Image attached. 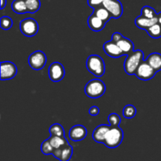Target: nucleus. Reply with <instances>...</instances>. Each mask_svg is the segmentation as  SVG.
I'll return each instance as SVG.
<instances>
[{
	"label": "nucleus",
	"instance_id": "nucleus-17",
	"mask_svg": "<svg viewBox=\"0 0 161 161\" xmlns=\"http://www.w3.org/2000/svg\"><path fill=\"white\" fill-rule=\"evenodd\" d=\"M148 64L156 71L161 70V54L159 53H153L149 55L146 60Z\"/></svg>",
	"mask_w": 161,
	"mask_h": 161
},
{
	"label": "nucleus",
	"instance_id": "nucleus-22",
	"mask_svg": "<svg viewBox=\"0 0 161 161\" xmlns=\"http://www.w3.org/2000/svg\"><path fill=\"white\" fill-rule=\"evenodd\" d=\"M25 3H26L28 12L30 14H35L40 9V0H25Z\"/></svg>",
	"mask_w": 161,
	"mask_h": 161
},
{
	"label": "nucleus",
	"instance_id": "nucleus-11",
	"mask_svg": "<svg viewBox=\"0 0 161 161\" xmlns=\"http://www.w3.org/2000/svg\"><path fill=\"white\" fill-rule=\"evenodd\" d=\"M73 149L69 143L58 149H55L53 152V156L60 161H69L72 158Z\"/></svg>",
	"mask_w": 161,
	"mask_h": 161
},
{
	"label": "nucleus",
	"instance_id": "nucleus-32",
	"mask_svg": "<svg viewBox=\"0 0 161 161\" xmlns=\"http://www.w3.org/2000/svg\"><path fill=\"white\" fill-rule=\"evenodd\" d=\"M99 112H100V109L97 106H92L91 108L89 109V114L91 116H95L99 114Z\"/></svg>",
	"mask_w": 161,
	"mask_h": 161
},
{
	"label": "nucleus",
	"instance_id": "nucleus-1",
	"mask_svg": "<svg viewBox=\"0 0 161 161\" xmlns=\"http://www.w3.org/2000/svg\"><path fill=\"white\" fill-rule=\"evenodd\" d=\"M144 53L141 50H134L132 53L127 55L124 64V71L129 75H135L138 66L143 61Z\"/></svg>",
	"mask_w": 161,
	"mask_h": 161
},
{
	"label": "nucleus",
	"instance_id": "nucleus-7",
	"mask_svg": "<svg viewBox=\"0 0 161 161\" xmlns=\"http://www.w3.org/2000/svg\"><path fill=\"white\" fill-rule=\"evenodd\" d=\"M156 71L149 65L146 61H143L138 66L135 75L137 78L143 81H148L155 76Z\"/></svg>",
	"mask_w": 161,
	"mask_h": 161
},
{
	"label": "nucleus",
	"instance_id": "nucleus-26",
	"mask_svg": "<svg viewBox=\"0 0 161 161\" xmlns=\"http://www.w3.org/2000/svg\"><path fill=\"white\" fill-rule=\"evenodd\" d=\"M141 15L147 18H154L157 17V14L155 9L149 6H143L141 10Z\"/></svg>",
	"mask_w": 161,
	"mask_h": 161
},
{
	"label": "nucleus",
	"instance_id": "nucleus-34",
	"mask_svg": "<svg viewBox=\"0 0 161 161\" xmlns=\"http://www.w3.org/2000/svg\"><path fill=\"white\" fill-rule=\"evenodd\" d=\"M157 18H158V23L161 25V12L157 14Z\"/></svg>",
	"mask_w": 161,
	"mask_h": 161
},
{
	"label": "nucleus",
	"instance_id": "nucleus-18",
	"mask_svg": "<svg viewBox=\"0 0 161 161\" xmlns=\"http://www.w3.org/2000/svg\"><path fill=\"white\" fill-rule=\"evenodd\" d=\"M117 44L124 55H128L129 53H132L135 50H134L135 46H134L133 42L127 38L124 37L117 42Z\"/></svg>",
	"mask_w": 161,
	"mask_h": 161
},
{
	"label": "nucleus",
	"instance_id": "nucleus-16",
	"mask_svg": "<svg viewBox=\"0 0 161 161\" xmlns=\"http://www.w3.org/2000/svg\"><path fill=\"white\" fill-rule=\"evenodd\" d=\"M135 23L138 28H141V29L147 30L151 26L158 23V18H157V17H154V18H147V17L140 15L139 17L135 19Z\"/></svg>",
	"mask_w": 161,
	"mask_h": 161
},
{
	"label": "nucleus",
	"instance_id": "nucleus-30",
	"mask_svg": "<svg viewBox=\"0 0 161 161\" xmlns=\"http://www.w3.org/2000/svg\"><path fill=\"white\" fill-rule=\"evenodd\" d=\"M104 1L105 0H87V4L94 9L99 6H102Z\"/></svg>",
	"mask_w": 161,
	"mask_h": 161
},
{
	"label": "nucleus",
	"instance_id": "nucleus-25",
	"mask_svg": "<svg viewBox=\"0 0 161 161\" xmlns=\"http://www.w3.org/2000/svg\"><path fill=\"white\" fill-rule=\"evenodd\" d=\"M137 113V109L134 105H126L123 110V116L127 119H132L135 116Z\"/></svg>",
	"mask_w": 161,
	"mask_h": 161
},
{
	"label": "nucleus",
	"instance_id": "nucleus-6",
	"mask_svg": "<svg viewBox=\"0 0 161 161\" xmlns=\"http://www.w3.org/2000/svg\"><path fill=\"white\" fill-rule=\"evenodd\" d=\"M28 64L30 67L36 71L41 70L47 64V56L41 50H37L31 53L28 58Z\"/></svg>",
	"mask_w": 161,
	"mask_h": 161
},
{
	"label": "nucleus",
	"instance_id": "nucleus-27",
	"mask_svg": "<svg viewBox=\"0 0 161 161\" xmlns=\"http://www.w3.org/2000/svg\"><path fill=\"white\" fill-rule=\"evenodd\" d=\"M13 24L14 22H13L12 19L8 16H3L0 19V26L3 30H6V31L9 30L13 26Z\"/></svg>",
	"mask_w": 161,
	"mask_h": 161
},
{
	"label": "nucleus",
	"instance_id": "nucleus-10",
	"mask_svg": "<svg viewBox=\"0 0 161 161\" xmlns=\"http://www.w3.org/2000/svg\"><path fill=\"white\" fill-rule=\"evenodd\" d=\"M0 71V77L2 80H11L15 77L17 73V66L10 61H2Z\"/></svg>",
	"mask_w": 161,
	"mask_h": 161
},
{
	"label": "nucleus",
	"instance_id": "nucleus-31",
	"mask_svg": "<svg viewBox=\"0 0 161 161\" xmlns=\"http://www.w3.org/2000/svg\"><path fill=\"white\" fill-rule=\"evenodd\" d=\"M124 36H123V35L121 34V33L119 32H115L113 33V36H112V41H113L114 42H116L117 43L118 42H119V40H121V39L124 38Z\"/></svg>",
	"mask_w": 161,
	"mask_h": 161
},
{
	"label": "nucleus",
	"instance_id": "nucleus-29",
	"mask_svg": "<svg viewBox=\"0 0 161 161\" xmlns=\"http://www.w3.org/2000/svg\"><path fill=\"white\" fill-rule=\"evenodd\" d=\"M109 126L111 127H119L121 123V118L116 113H111L108 117Z\"/></svg>",
	"mask_w": 161,
	"mask_h": 161
},
{
	"label": "nucleus",
	"instance_id": "nucleus-3",
	"mask_svg": "<svg viewBox=\"0 0 161 161\" xmlns=\"http://www.w3.org/2000/svg\"><path fill=\"white\" fill-rule=\"evenodd\" d=\"M105 83L99 79H94L88 82L84 88L85 94L91 98H98L105 92Z\"/></svg>",
	"mask_w": 161,
	"mask_h": 161
},
{
	"label": "nucleus",
	"instance_id": "nucleus-20",
	"mask_svg": "<svg viewBox=\"0 0 161 161\" xmlns=\"http://www.w3.org/2000/svg\"><path fill=\"white\" fill-rule=\"evenodd\" d=\"M93 14H94V15L97 16V17H98V18H100L101 20L105 21V23L108 22V20L112 18L111 14H109V12H108L103 6H99V7L94 9Z\"/></svg>",
	"mask_w": 161,
	"mask_h": 161
},
{
	"label": "nucleus",
	"instance_id": "nucleus-23",
	"mask_svg": "<svg viewBox=\"0 0 161 161\" xmlns=\"http://www.w3.org/2000/svg\"><path fill=\"white\" fill-rule=\"evenodd\" d=\"M49 132L50 134V136L64 137V127L59 124H53V125L50 126L49 128Z\"/></svg>",
	"mask_w": 161,
	"mask_h": 161
},
{
	"label": "nucleus",
	"instance_id": "nucleus-33",
	"mask_svg": "<svg viewBox=\"0 0 161 161\" xmlns=\"http://www.w3.org/2000/svg\"><path fill=\"white\" fill-rule=\"evenodd\" d=\"M6 0H1V6H0V9H3L5 8V6H6Z\"/></svg>",
	"mask_w": 161,
	"mask_h": 161
},
{
	"label": "nucleus",
	"instance_id": "nucleus-14",
	"mask_svg": "<svg viewBox=\"0 0 161 161\" xmlns=\"http://www.w3.org/2000/svg\"><path fill=\"white\" fill-rule=\"evenodd\" d=\"M110 127H111V126H107L105 124H102V125L96 127L92 134L93 139L97 143H104L106 134L110 129Z\"/></svg>",
	"mask_w": 161,
	"mask_h": 161
},
{
	"label": "nucleus",
	"instance_id": "nucleus-2",
	"mask_svg": "<svg viewBox=\"0 0 161 161\" xmlns=\"http://www.w3.org/2000/svg\"><path fill=\"white\" fill-rule=\"evenodd\" d=\"M86 66L87 70L94 76L101 77L105 74V64L102 58L97 54H91L86 59Z\"/></svg>",
	"mask_w": 161,
	"mask_h": 161
},
{
	"label": "nucleus",
	"instance_id": "nucleus-24",
	"mask_svg": "<svg viewBox=\"0 0 161 161\" xmlns=\"http://www.w3.org/2000/svg\"><path fill=\"white\" fill-rule=\"evenodd\" d=\"M148 35L153 39H159L161 37V25L159 23L155 24L146 30Z\"/></svg>",
	"mask_w": 161,
	"mask_h": 161
},
{
	"label": "nucleus",
	"instance_id": "nucleus-9",
	"mask_svg": "<svg viewBox=\"0 0 161 161\" xmlns=\"http://www.w3.org/2000/svg\"><path fill=\"white\" fill-rule=\"evenodd\" d=\"M48 75L50 80L55 83L62 80L65 75V71L63 64L59 62L52 63L49 67Z\"/></svg>",
	"mask_w": 161,
	"mask_h": 161
},
{
	"label": "nucleus",
	"instance_id": "nucleus-19",
	"mask_svg": "<svg viewBox=\"0 0 161 161\" xmlns=\"http://www.w3.org/2000/svg\"><path fill=\"white\" fill-rule=\"evenodd\" d=\"M11 8L16 14H24L28 13L25 0H14L11 4Z\"/></svg>",
	"mask_w": 161,
	"mask_h": 161
},
{
	"label": "nucleus",
	"instance_id": "nucleus-13",
	"mask_svg": "<svg viewBox=\"0 0 161 161\" xmlns=\"http://www.w3.org/2000/svg\"><path fill=\"white\" fill-rule=\"evenodd\" d=\"M87 135L86 128L83 125H75L70 129L69 132V136L72 141L80 142L84 139Z\"/></svg>",
	"mask_w": 161,
	"mask_h": 161
},
{
	"label": "nucleus",
	"instance_id": "nucleus-4",
	"mask_svg": "<svg viewBox=\"0 0 161 161\" xmlns=\"http://www.w3.org/2000/svg\"><path fill=\"white\" fill-rule=\"evenodd\" d=\"M124 139V131L119 127H111L105 136L103 144L109 149L118 147Z\"/></svg>",
	"mask_w": 161,
	"mask_h": 161
},
{
	"label": "nucleus",
	"instance_id": "nucleus-15",
	"mask_svg": "<svg viewBox=\"0 0 161 161\" xmlns=\"http://www.w3.org/2000/svg\"><path fill=\"white\" fill-rule=\"evenodd\" d=\"M105 22L101 20L100 18L94 15V14H91L87 19V25L89 28L92 30L93 31H101L104 29L105 26Z\"/></svg>",
	"mask_w": 161,
	"mask_h": 161
},
{
	"label": "nucleus",
	"instance_id": "nucleus-8",
	"mask_svg": "<svg viewBox=\"0 0 161 161\" xmlns=\"http://www.w3.org/2000/svg\"><path fill=\"white\" fill-rule=\"evenodd\" d=\"M102 6L109 12L112 18L118 19L123 15V5L119 0H105Z\"/></svg>",
	"mask_w": 161,
	"mask_h": 161
},
{
	"label": "nucleus",
	"instance_id": "nucleus-12",
	"mask_svg": "<svg viewBox=\"0 0 161 161\" xmlns=\"http://www.w3.org/2000/svg\"><path fill=\"white\" fill-rule=\"evenodd\" d=\"M103 50L105 53L108 56L111 57L113 58H118L119 57L124 56V53L120 50L119 47L116 42H114L113 41L110 40L108 42H105L103 45Z\"/></svg>",
	"mask_w": 161,
	"mask_h": 161
},
{
	"label": "nucleus",
	"instance_id": "nucleus-5",
	"mask_svg": "<svg viewBox=\"0 0 161 161\" xmlns=\"http://www.w3.org/2000/svg\"><path fill=\"white\" fill-rule=\"evenodd\" d=\"M20 30L27 37L35 36L39 31V25L33 18H26L20 22Z\"/></svg>",
	"mask_w": 161,
	"mask_h": 161
},
{
	"label": "nucleus",
	"instance_id": "nucleus-21",
	"mask_svg": "<svg viewBox=\"0 0 161 161\" xmlns=\"http://www.w3.org/2000/svg\"><path fill=\"white\" fill-rule=\"evenodd\" d=\"M48 140L54 149L62 147V146H64V145H66L69 143L68 142L67 139H66L64 137L50 136V138H48Z\"/></svg>",
	"mask_w": 161,
	"mask_h": 161
},
{
	"label": "nucleus",
	"instance_id": "nucleus-28",
	"mask_svg": "<svg viewBox=\"0 0 161 161\" xmlns=\"http://www.w3.org/2000/svg\"><path fill=\"white\" fill-rule=\"evenodd\" d=\"M53 150H54V149L51 146V144H50L48 139L42 142V145H41V151H42V153L44 155H50V154H53Z\"/></svg>",
	"mask_w": 161,
	"mask_h": 161
}]
</instances>
